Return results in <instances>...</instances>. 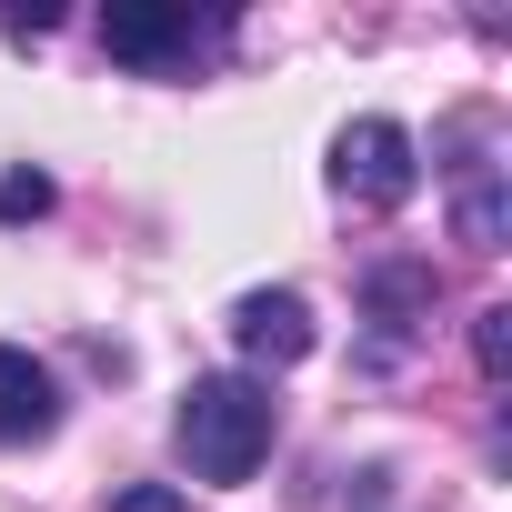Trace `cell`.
Instances as JSON below:
<instances>
[{"mask_svg":"<svg viewBox=\"0 0 512 512\" xmlns=\"http://www.w3.org/2000/svg\"><path fill=\"white\" fill-rule=\"evenodd\" d=\"M272 432H282V402L251 372H201L181 392V412H171V442H181L191 482H251L262 452H272Z\"/></svg>","mask_w":512,"mask_h":512,"instance_id":"cell-1","label":"cell"},{"mask_svg":"<svg viewBox=\"0 0 512 512\" xmlns=\"http://www.w3.org/2000/svg\"><path fill=\"white\" fill-rule=\"evenodd\" d=\"M412 191H422V141H412L402 121H382V111L342 121V141H332V201H352V211H402Z\"/></svg>","mask_w":512,"mask_h":512,"instance_id":"cell-2","label":"cell"},{"mask_svg":"<svg viewBox=\"0 0 512 512\" xmlns=\"http://www.w3.org/2000/svg\"><path fill=\"white\" fill-rule=\"evenodd\" d=\"M231 41V21L221 11H191V0H121V11H101V51L121 61V71H191L201 51H221Z\"/></svg>","mask_w":512,"mask_h":512,"instance_id":"cell-3","label":"cell"},{"mask_svg":"<svg viewBox=\"0 0 512 512\" xmlns=\"http://www.w3.org/2000/svg\"><path fill=\"white\" fill-rule=\"evenodd\" d=\"M231 342H241V362L292 372L322 332H312V302H302V292H241V302H231Z\"/></svg>","mask_w":512,"mask_h":512,"instance_id":"cell-4","label":"cell"},{"mask_svg":"<svg viewBox=\"0 0 512 512\" xmlns=\"http://www.w3.org/2000/svg\"><path fill=\"white\" fill-rule=\"evenodd\" d=\"M61 422V382L21 352V342H0V452H11V442H41Z\"/></svg>","mask_w":512,"mask_h":512,"instance_id":"cell-5","label":"cell"},{"mask_svg":"<svg viewBox=\"0 0 512 512\" xmlns=\"http://www.w3.org/2000/svg\"><path fill=\"white\" fill-rule=\"evenodd\" d=\"M372 312H382L392 332H412V322L432 312V272H422V262H382V272H372Z\"/></svg>","mask_w":512,"mask_h":512,"instance_id":"cell-6","label":"cell"},{"mask_svg":"<svg viewBox=\"0 0 512 512\" xmlns=\"http://www.w3.org/2000/svg\"><path fill=\"white\" fill-rule=\"evenodd\" d=\"M452 231H462L472 251H502V171H472V181H462V201H452Z\"/></svg>","mask_w":512,"mask_h":512,"instance_id":"cell-7","label":"cell"},{"mask_svg":"<svg viewBox=\"0 0 512 512\" xmlns=\"http://www.w3.org/2000/svg\"><path fill=\"white\" fill-rule=\"evenodd\" d=\"M51 201H61V191H51V171H31V161H21V171H0V231H21V221H41Z\"/></svg>","mask_w":512,"mask_h":512,"instance_id":"cell-8","label":"cell"},{"mask_svg":"<svg viewBox=\"0 0 512 512\" xmlns=\"http://www.w3.org/2000/svg\"><path fill=\"white\" fill-rule=\"evenodd\" d=\"M472 362H482V382H502V372H512V312H502V302L472 322Z\"/></svg>","mask_w":512,"mask_h":512,"instance_id":"cell-9","label":"cell"},{"mask_svg":"<svg viewBox=\"0 0 512 512\" xmlns=\"http://www.w3.org/2000/svg\"><path fill=\"white\" fill-rule=\"evenodd\" d=\"M111 512H191L171 482H131V492H111Z\"/></svg>","mask_w":512,"mask_h":512,"instance_id":"cell-10","label":"cell"}]
</instances>
